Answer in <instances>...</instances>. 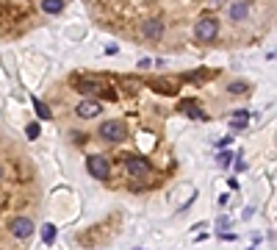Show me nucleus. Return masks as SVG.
Listing matches in <instances>:
<instances>
[{"label": "nucleus", "mask_w": 277, "mask_h": 250, "mask_svg": "<svg viewBox=\"0 0 277 250\" xmlns=\"http://www.w3.org/2000/svg\"><path fill=\"white\" fill-rule=\"evenodd\" d=\"M75 89L83 94V98H92V100H117V92L108 89L103 81L97 78H83V81H75Z\"/></svg>", "instance_id": "nucleus-1"}, {"label": "nucleus", "mask_w": 277, "mask_h": 250, "mask_svg": "<svg viewBox=\"0 0 277 250\" xmlns=\"http://www.w3.org/2000/svg\"><path fill=\"white\" fill-rule=\"evenodd\" d=\"M97 137L105 142V145H122L127 139V125L122 120H103L97 128Z\"/></svg>", "instance_id": "nucleus-2"}, {"label": "nucleus", "mask_w": 277, "mask_h": 250, "mask_svg": "<svg viewBox=\"0 0 277 250\" xmlns=\"http://www.w3.org/2000/svg\"><path fill=\"white\" fill-rule=\"evenodd\" d=\"M216 36H219V20L216 17H200L194 23V39L197 42L211 45V42H216Z\"/></svg>", "instance_id": "nucleus-3"}, {"label": "nucleus", "mask_w": 277, "mask_h": 250, "mask_svg": "<svg viewBox=\"0 0 277 250\" xmlns=\"http://www.w3.org/2000/svg\"><path fill=\"white\" fill-rule=\"evenodd\" d=\"M33 231H36V222H33L28 214H19V217H14L9 222V234H11V239H17V242L31 239Z\"/></svg>", "instance_id": "nucleus-4"}, {"label": "nucleus", "mask_w": 277, "mask_h": 250, "mask_svg": "<svg viewBox=\"0 0 277 250\" xmlns=\"http://www.w3.org/2000/svg\"><path fill=\"white\" fill-rule=\"evenodd\" d=\"M86 172L94 181H108L111 178V161L105 156H100V153H92V156H86Z\"/></svg>", "instance_id": "nucleus-5"}, {"label": "nucleus", "mask_w": 277, "mask_h": 250, "mask_svg": "<svg viewBox=\"0 0 277 250\" xmlns=\"http://www.w3.org/2000/svg\"><path fill=\"white\" fill-rule=\"evenodd\" d=\"M139 33L144 39H150V42H155V39H161L164 36V20L161 17H144L141 20V25H139Z\"/></svg>", "instance_id": "nucleus-6"}, {"label": "nucleus", "mask_w": 277, "mask_h": 250, "mask_svg": "<svg viewBox=\"0 0 277 250\" xmlns=\"http://www.w3.org/2000/svg\"><path fill=\"white\" fill-rule=\"evenodd\" d=\"M153 170L150 159L144 156H125V172L131 175V178H141V175H147Z\"/></svg>", "instance_id": "nucleus-7"}, {"label": "nucleus", "mask_w": 277, "mask_h": 250, "mask_svg": "<svg viewBox=\"0 0 277 250\" xmlns=\"http://www.w3.org/2000/svg\"><path fill=\"white\" fill-rule=\"evenodd\" d=\"M75 114H78L80 120H94V117L103 114V103H100V100H92V98H83L75 106Z\"/></svg>", "instance_id": "nucleus-8"}, {"label": "nucleus", "mask_w": 277, "mask_h": 250, "mask_svg": "<svg viewBox=\"0 0 277 250\" xmlns=\"http://www.w3.org/2000/svg\"><path fill=\"white\" fill-rule=\"evenodd\" d=\"M227 20H230V23H247L249 20V3L247 0H233L230 6H227Z\"/></svg>", "instance_id": "nucleus-9"}, {"label": "nucleus", "mask_w": 277, "mask_h": 250, "mask_svg": "<svg viewBox=\"0 0 277 250\" xmlns=\"http://www.w3.org/2000/svg\"><path fill=\"white\" fill-rule=\"evenodd\" d=\"M247 125H249V111L247 109H236L233 117H230V131L239 133V131H244Z\"/></svg>", "instance_id": "nucleus-10"}, {"label": "nucleus", "mask_w": 277, "mask_h": 250, "mask_svg": "<svg viewBox=\"0 0 277 250\" xmlns=\"http://www.w3.org/2000/svg\"><path fill=\"white\" fill-rule=\"evenodd\" d=\"M39 9H42L45 14L56 17V14H61V11L67 9V3H64V0H39Z\"/></svg>", "instance_id": "nucleus-11"}, {"label": "nucleus", "mask_w": 277, "mask_h": 250, "mask_svg": "<svg viewBox=\"0 0 277 250\" xmlns=\"http://www.w3.org/2000/svg\"><path fill=\"white\" fill-rule=\"evenodd\" d=\"M180 111L188 114L191 120H208V117H205V111H200L197 106H194V100H183V103H180Z\"/></svg>", "instance_id": "nucleus-12"}, {"label": "nucleus", "mask_w": 277, "mask_h": 250, "mask_svg": "<svg viewBox=\"0 0 277 250\" xmlns=\"http://www.w3.org/2000/svg\"><path fill=\"white\" fill-rule=\"evenodd\" d=\"M150 89L161 92V94H175V92H178V86H175V84H164V78H161V81H150Z\"/></svg>", "instance_id": "nucleus-13"}, {"label": "nucleus", "mask_w": 277, "mask_h": 250, "mask_svg": "<svg viewBox=\"0 0 277 250\" xmlns=\"http://www.w3.org/2000/svg\"><path fill=\"white\" fill-rule=\"evenodd\" d=\"M42 242L45 245H53V242H56V225H53V222H47L42 228Z\"/></svg>", "instance_id": "nucleus-14"}, {"label": "nucleus", "mask_w": 277, "mask_h": 250, "mask_svg": "<svg viewBox=\"0 0 277 250\" xmlns=\"http://www.w3.org/2000/svg\"><path fill=\"white\" fill-rule=\"evenodd\" d=\"M33 109H36V114H39L42 120H50V117H53L50 106H47V103H42V100H33Z\"/></svg>", "instance_id": "nucleus-15"}, {"label": "nucleus", "mask_w": 277, "mask_h": 250, "mask_svg": "<svg viewBox=\"0 0 277 250\" xmlns=\"http://www.w3.org/2000/svg\"><path fill=\"white\" fill-rule=\"evenodd\" d=\"M225 89H227V94H244L247 92V84H244V81H230Z\"/></svg>", "instance_id": "nucleus-16"}, {"label": "nucleus", "mask_w": 277, "mask_h": 250, "mask_svg": "<svg viewBox=\"0 0 277 250\" xmlns=\"http://www.w3.org/2000/svg\"><path fill=\"white\" fill-rule=\"evenodd\" d=\"M216 161H219V167H222V170H227V167L233 164V153H230V150H219Z\"/></svg>", "instance_id": "nucleus-17"}, {"label": "nucleus", "mask_w": 277, "mask_h": 250, "mask_svg": "<svg viewBox=\"0 0 277 250\" xmlns=\"http://www.w3.org/2000/svg\"><path fill=\"white\" fill-rule=\"evenodd\" d=\"M183 78H186V81H191V84H202V78H205V70H194V72H186Z\"/></svg>", "instance_id": "nucleus-18"}, {"label": "nucleus", "mask_w": 277, "mask_h": 250, "mask_svg": "<svg viewBox=\"0 0 277 250\" xmlns=\"http://www.w3.org/2000/svg\"><path fill=\"white\" fill-rule=\"evenodd\" d=\"M39 133H42V128H39V123H31L28 128H25V137H28V139H39Z\"/></svg>", "instance_id": "nucleus-19"}, {"label": "nucleus", "mask_w": 277, "mask_h": 250, "mask_svg": "<svg viewBox=\"0 0 277 250\" xmlns=\"http://www.w3.org/2000/svg\"><path fill=\"white\" fill-rule=\"evenodd\" d=\"M227 228H230V220H227V217H219V220H216V231H227Z\"/></svg>", "instance_id": "nucleus-20"}, {"label": "nucleus", "mask_w": 277, "mask_h": 250, "mask_svg": "<svg viewBox=\"0 0 277 250\" xmlns=\"http://www.w3.org/2000/svg\"><path fill=\"white\" fill-rule=\"evenodd\" d=\"M227 145H233V137H225V139L216 142V147H219V150H227Z\"/></svg>", "instance_id": "nucleus-21"}, {"label": "nucleus", "mask_w": 277, "mask_h": 250, "mask_svg": "<svg viewBox=\"0 0 277 250\" xmlns=\"http://www.w3.org/2000/svg\"><path fill=\"white\" fill-rule=\"evenodd\" d=\"M219 239H225V242H236L239 236H236L233 231H222V234H219Z\"/></svg>", "instance_id": "nucleus-22"}, {"label": "nucleus", "mask_w": 277, "mask_h": 250, "mask_svg": "<svg viewBox=\"0 0 277 250\" xmlns=\"http://www.w3.org/2000/svg\"><path fill=\"white\" fill-rule=\"evenodd\" d=\"M247 170V161L244 159H236V172H244Z\"/></svg>", "instance_id": "nucleus-23"}, {"label": "nucleus", "mask_w": 277, "mask_h": 250, "mask_svg": "<svg viewBox=\"0 0 277 250\" xmlns=\"http://www.w3.org/2000/svg\"><path fill=\"white\" fill-rule=\"evenodd\" d=\"M117 53H119L117 45H105V56H117Z\"/></svg>", "instance_id": "nucleus-24"}, {"label": "nucleus", "mask_w": 277, "mask_h": 250, "mask_svg": "<svg viewBox=\"0 0 277 250\" xmlns=\"http://www.w3.org/2000/svg\"><path fill=\"white\" fill-rule=\"evenodd\" d=\"M227 200H230V198H227V195H225V192H222V195H219V198H216V203H219V206H227Z\"/></svg>", "instance_id": "nucleus-25"}, {"label": "nucleus", "mask_w": 277, "mask_h": 250, "mask_svg": "<svg viewBox=\"0 0 277 250\" xmlns=\"http://www.w3.org/2000/svg\"><path fill=\"white\" fill-rule=\"evenodd\" d=\"M153 62H150V59H141V62H139V70H147V67H150Z\"/></svg>", "instance_id": "nucleus-26"}, {"label": "nucleus", "mask_w": 277, "mask_h": 250, "mask_svg": "<svg viewBox=\"0 0 277 250\" xmlns=\"http://www.w3.org/2000/svg\"><path fill=\"white\" fill-rule=\"evenodd\" d=\"M3 178H6V167L0 164V181H3Z\"/></svg>", "instance_id": "nucleus-27"}, {"label": "nucleus", "mask_w": 277, "mask_h": 250, "mask_svg": "<svg viewBox=\"0 0 277 250\" xmlns=\"http://www.w3.org/2000/svg\"><path fill=\"white\" fill-rule=\"evenodd\" d=\"M136 250H144V247H136Z\"/></svg>", "instance_id": "nucleus-28"}]
</instances>
